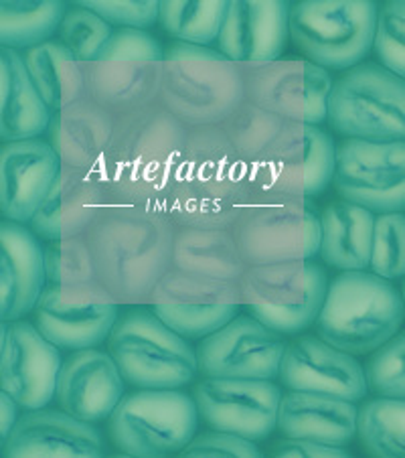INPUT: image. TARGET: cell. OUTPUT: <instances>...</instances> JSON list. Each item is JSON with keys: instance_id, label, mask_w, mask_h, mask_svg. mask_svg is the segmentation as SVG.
<instances>
[{"instance_id": "obj_1", "label": "cell", "mask_w": 405, "mask_h": 458, "mask_svg": "<svg viewBox=\"0 0 405 458\" xmlns=\"http://www.w3.org/2000/svg\"><path fill=\"white\" fill-rule=\"evenodd\" d=\"M173 227L160 216L118 209L97 219L88 235L96 278L122 302L155 294L174 259Z\"/></svg>"}, {"instance_id": "obj_2", "label": "cell", "mask_w": 405, "mask_h": 458, "mask_svg": "<svg viewBox=\"0 0 405 458\" xmlns=\"http://www.w3.org/2000/svg\"><path fill=\"white\" fill-rule=\"evenodd\" d=\"M168 193L171 208L190 229L233 224L246 195V171L233 140L213 130L187 136Z\"/></svg>"}, {"instance_id": "obj_3", "label": "cell", "mask_w": 405, "mask_h": 458, "mask_svg": "<svg viewBox=\"0 0 405 458\" xmlns=\"http://www.w3.org/2000/svg\"><path fill=\"white\" fill-rule=\"evenodd\" d=\"M405 302L392 282L369 272H342L328 286L318 337L349 355L375 353L397 337Z\"/></svg>"}, {"instance_id": "obj_4", "label": "cell", "mask_w": 405, "mask_h": 458, "mask_svg": "<svg viewBox=\"0 0 405 458\" xmlns=\"http://www.w3.org/2000/svg\"><path fill=\"white\" fill-rule=\"evenodd\" d=\"M163 98L174 118L211 126L240 108L243 81L235 61L221 51L177 43L165 55Z\"/></svg>"}, {"instance_id": "obj_5", "label": "cell", "mask_w": 405, "mask_h": 458, "mask_svg": "<svg viewBox=\"0 0 405 458\" xmlns=\"http://www.w3.org/2000/svg\"><path fill=\"white\" fill-rule=\"evenodd\" d=\"M377 21L371 0H304L290 9V39L310 64L349 72L375 49Z\"/></svg>"}, {"instance_id": "obj_6", "label": "cell", "mask_w": 405, "mask_h": 458, "mask_svg": "<svg viewBox=\"0 0 405 458\" xmlns=\"http://www.w3.org/2000/svg\"><path fill=\"white\" fill-rule=\"evenodd\" d=\"M108 353L136 389H181L198 373L197 349L147 309H132L118 318Z\"/></svg>"}, {"instance_id": "obj_7", "label": "cell", "mask_w": 405, "mask_h": 458, "mask_svg": "<svg viewBox=\"0 0 405 458\" xmlns=\"http://www.w3.org/2000/svg\"><path fill=\"white\" fill-rule=\"evenodd\" d=\"M328 124L345 140L405 142V80L361 64L334 81Z\"/></svg>"}, {"instance_id": "obj_8", "label": "cell", "mask_w": 405, "mask_h": 458, "mask_svg": "<svg viewBox=\"0 0 405 458\" xmlns=\"http://www.w3.org/2000/svg\"><path fill=\"white\" fill-rule=\"evenodd\" d=\"M198 410L181 389H139L124 395L108 420V434L122 454L179 456L195 440Z\"/></svg>"}, {"instance_id": "obj_9", "label": "cell", "mask_w": 405, "mask_h": 458, "mask_svg": "<svg viewBox=\"0 0 405 458\" xmlns=\"http://www.w3.org/2000/svg\"><path fill=\"white\" fill-rule=\"evenodd\" d=\"M334 189L371 213H405V142L342 140L336 147Z\"/></svg>"}, {"instance_id": "obj_10", "label": "cell", "mask_w": 405, "mask_h": 458, "mask_svg": "<svg viewBox=\"0 0 405 458\" xmlns=\"http://www.w3.org/2000/svg\"><path fill=\"white\" fill-rule=\"evenodd\" d=\"M185 142L181 122L165 114L130 120L110 152L114 181L140 195L168 191Z\"/></svg>"}, {"instance_id": "obj_11", "label": "cell", "mask_w": 405, "mask_h": 458, "mask_svg": "<svg viewBox=\"0 0 405 458\" xmlns=\"http://www.w3.org/2000/svg\"><path fill=\"white\" fill-rule=\"evenodd\" d=\"M282 398L276 384L259 379H203L193 389L198 418L213 432L251 442L278 428Z\"/></svg>"}, {"instance_id": "obj_12", "label": "cell", "mask_w": 405, "mask_h": 458, "mask_svg": "<svg viewBox=\"0 0 405 458\" xmlns=\"http://www.w3.org/2000/svg\"><path fill=\"white\" fill-rule=\"evenodd\" d=\"M195 349L205 379L272 381L280 377L288 343L257 318L238 317Z\"/></svg>"}, {"instance_id": "obj_13", "label": "cell", "mask_w": 405, "mask_h": 458, "mask_svg": "<svg viewBox=\"0 0 405 458\" xmlns=\"http://www.w3.org/2000/svg\"><path fill=\"white\" fill-rule=\"evenodd\" d=\"M61 355L27 320L0 329V386L22 410H45L55 398Z\"/></svg>"}, {"instance_id": "obj_14", "label": "cell", "mask_w": 405, "mask_h": 458, "mask_svg": "<svg viewBox=\"0 0 405 458\" xmlns=\"http://www.w3.org/2000/svg\"><path fill=\"white\" fill-rule=\"evenodd\" d=\"M280 381L290 392L328 395L353 403L369 394L363 365L353 355L342 353L312 335L290 343L282 361Z\"/></svg>"}, {"instance_id": "obj_15", "label": "cell", "mask_w": 405, "mask_h": 458, "mask_svg": "<svg viewBox=\"0 0 405 458\" xmlns=\"http://www.w3.org/2000/svg\"><path fill=\"white\" fill-rule=\"evenodd\" d=\"M57 150L41 139L9 142L0 150V211L14 224H30L61 177Z\"/></svg>"}, {"instance_id": "obj_16", "label": "cell", "mask_w": 405, "mask_h": 458, "mask_svg": "<svg viewBox=\"0 0 405 458\" xmlns=\"http://www.w3.org/2000/svg\"><path fill=\"white\" fill-rule=\"evenodd\" d=\"M55 400L61 411L80 422H102L124 400V377L110 353L75 351L61 365Z\"/></svg>"}, {"instance_id": "obj_17", "label": "cell", "mask_w": 405, "mask_h": 458, "mask_svg": "<svg viewBox=\"0 0 405 458\" xmlns=\"http://www.w3.org/2000/svg\"><path fill=\"white\" fill-rule=\"evenodd\" d=\"M3 446V458H105L94 424L47 408L22 414Z\"/></svg>"}, {"instance_id": "obj_18", "label": "cell", "mask_w": 405, "mask_h": 458, "mask_svg": "<svg viewBox=\"0 0 405 458\" xmlns=\"http://www.w3.org/2000/svg\"><path fill=\"white\" fill-rule=\"evenodd\" d=\"M45 250L25 225L4 219L0 225V317L14 323L35 312L45 293Z\"/></svg>"}, {"instance_id": "obj_19", "label": "cell", "mask_w": 405, "mask_h": 458, "mask_svg": "<svg viewBox=\"0 0 405 458\" xmlns=\"http://www.w3.org/2000/svg\"><path fill=\"white\" fill-rule=\"evenodd\" d=\"M290 6L280 0H233L217 39L232 61H274L286 49Z\"/></svg>"}, {"instance_id": "obj_20", "label": "cell", "mask_w": 405, "mask_h": 458, "mask_svg": "<svg viewBox=\"0 0 405 458\" xmlns=\"http://www.w3.org/2000/svg\"><path fill=\"white\" fill-rule=\"evenodd\" d=\"M120 318L118 304H67L61 288L47 284L35 309V327L57 349L88 351L110 339Z\"/></svg>"}, {"instance_id": "obj_21", "label": "cell", "mask_w": 405, "mask_h": 458, "mask_svg": "<svg viewBox=\"0 0 405 458\" xmlns=\"http://www.w3.org/2000/svg\"><path fill=\"white\" fill-rule=\"evenodd\" d=\"M278 428L288 440L341 448L359 434V408L328 395L290 392L280 403Z\"/></svg>"}, {"instance_id": "obj_22", "label": "cell", "mask_w": 405, "mask_h": 458, "mask_svg": "<svg viewBox=\"0 0 405 458\" xmlns=\"http://www.w3.org/2000/svg\"><path fill=\"white\" fill-rule=\"evenodd\" d=\"M51 124V110L27 70L25 55L0 53V139L6 144L33 140Z\"/></svg>"}, {"instance_id": "obj_23", "label": "cell", "mask_w": 405, "mask_h": 458, "mask_svg": "<svg viewBox=\"0 0 405 458\" xmlns=\"http://www.w3.org/2000/svg\"><path fill=\"white\" fill-rule=\"evenodd\" d=\"M240 235L241 251L257 264L276 266L304 258V203L302 211L288 203L259 205Z\"/></svg>"}, {"instance_id": "obj_24", "label": "cell", "mask_w": 405, "mask_h": 458, "mask_svg": "<svg viewBox=\"0 0 405 458\" xmlns=\"http://www.w3.org/2000/svg\"><path fill=\"white\" fill-rule=\"evenodd\" d=\"M320 217H323L320 256L325 264L342 272H365V268H371L377 217L349 201L328 205Z\"/></svg>"}, {"instance_id": "obj_25", "label": "cell", "mask_w": 405, "mask_h": 458, "mask_svg": "<svg viewBox=\"0 0 405 458\" xmlns=\"http://www.w3.org/2000/svg\"><path fill=\"white\" fill-rule=\"evenodd\" d=\"M174 262L190 276L229 282L243 274L235 240L221 229H185L174 243Z\"/></svg>"}, {"instance_id": "obj_26", "label": "cell", "mask_w": 405, "mask_h": 458, "mask_svg": "<svg viewBox=\"0 0 405 458\" xmlns=\"http://www.w3.org/2000/svg\"><path fill=\"white\" fill-rule=\"evenodd\" d=\"M65 4L59 0H3L0 4V43L4 49H33L47 43L61 29Z\"/></svg>"}, {"instance_id": "obj_27", "label": "cell", "mask_w": 405, "mask_h": 458, "mask_svg": "<svg viewBox=\"0 0 405 458\" xmlns=\"http://www.w3.org/2000/svg\"><path fill=\"white\" fill-rule=\"evenodd\" d=\"M227 9L224 0H163L158 21L177 41L207 47L217 43Z\"/></svg>"}, {"instance_id": "obj_28", "label": "cell", "mask_w": 405, "mask_h": 458, "mask_svg": "<svg viewBox=\"0 0 405 458\" xmlns=\"http://www.w3.org/2000/svg\"><path fill=\"white\" fill-rule=\"evenodd\" d=\"M359 438L373 458H405V400L367 402L359 410Z\"/></svg>"}, {"instance_id": "obj_29", "label": "cell", "mask_w": 405, "mask_h": 458, "mask_svg": "<svg viewBox=\"0 0 405 458\" xmlns=\"http://www.w3.org/2000/svg\"><path fill=\"white\" fill-rule=\"evenodd\" d=\"M307 299L298 307H264V304H248L249 317L257 318L259 323L266 325L267 329L284 335H298L307 331L310 325L318 323L320 312H323L326 294H328V282L326 270L323 266L307 262Z\"/></svg>"}, {"instance_id": "obj_30", "label": "cell", "mask_w": 405, "mask_h": 458, "mask_svg": "<svg viewBox=\"0 0 405 458\" xmlns=\"http://www.w3.org/2000/svg\"><path fill=\"white\" fill-rule=\"evenodd\" d=\"M136 64L140 61H126V70L122 73L114 61H108L105 67H97L94 72V96L96 100L105 106H134L144 104L156 94V86L165 80V72L152 67V61L147 67L139 70Z\"/></svg>"}, {"instance_id": "obj_31", "label": "cell", "mask_w": 405, "mask_h": 458, "mask_svg": "<svg viewBox=\"0 0 405 458\" xmlns=\"http://www.w3.org/2000/svg\"><path fill=\"white\" fill-rule=\"evenodd\" d=\"M152 312L182 339L203 341L238 318V304H155Z\"/></svg>"}, {"instance_id": "obj_32", "label": "cell", "mask_w": 405, "mask_h": 458, "mask_svg": "<svg viewBox=\"0 0 405 458\" xmlns=\"http://www.w3.org/2000/svg\"><path fill=\"white\" fill-rule=\"evenodd\" d=\"M73 59H75L73 53L61 41H47L27 51L25 55L27 70L51 112H59L63 108L65 89H63V75H61V67H63L67 61H73Z\"/></svg>"}, {"instance_id": "obj_33", "label": "cell", "mask_w": 405, "mask_h": 458, "mask_svg": "<svg viewBox=\"0 0 405 458\" xmlns=\"http://www.w3.org/2000/svg\"><path fill=\"white\" fill-rule=\"evenodd\" d=\"M112 33V25L78 3L67 9L59 29V39L73 53L75 59L96 61L105 43L110 41Z\"/></svg>"}, {"instance_id": "obj_34", "label": "cell", "mask_w": 405, "mask_h": 458, "mask_svg": "<svg viewBox=\"0 0 405 458\" xmlns=\"http://www.w3.org/2000/svg\"><path fill=\"white\" fill-rule=\"evenodd\" d=\"M371 270L385 280L405 278V213L377 216Z\"/></svg>"}, {"instance_id": "obj_35", "label": "cell", "mask_w": 405, "mask_h": 458, "mask_svg": "<svg viewBox=\"0 0 405 458\" xmlns=\"http://www.w3.org/2000/svg\"><path fill=\"white\" fill-rule=\"evenodd\" d=\"M365 371L369 389L379 398L405 400V333L375 351Z\"/></svg>"}, {"instance_id": "obj_36", "label": "cell", "mask_w": 405, "mask_h": 458, "mask_svg": "<svg viewBox=\"0 0 405 458\" xmlns=\"http://www.w3.org/2000/svg\"><path fill=\"white\" fill-rule=\"evenodd\" d=\"M304 195H323L334 181L336 147L323 128L304 124Z\"/></svg>"}, {"instance_id": "obj_37", "label": "cell", "mask_w": 405, "mask_h": 458, "mask_svg": "<svg viewBox=\"0 0 405 458\" xmlns=\"http://www.w3.org/2000/svg\"><path fill=\"white\" fill-rule=\"evenodd\" d=\"M375 53L381 65L405 80V0H392L379 9Z\"/></svg>"}, {"instance_id": "obj_38", "label": "cell", "mask_w": 405, "mask_h": 458, "mask_svg": "<svg viewBox=\"0 0 405 458\" xmlns=\"http://www.w3.org/2000/svg\"><path fill=\"white\" fill-rule=\"evenodd\" d=\"M80 4L118 29L144 30L160 19V3L156 0H83Z\"/></svg>"}, {"instance_id": "obj_39", "label": "cell", "mask_w": 405, "mask_h": 458, "mask_svg": "<svg viewBox=\"0 0 405 458\" xmlns=\"http://www.w3.org/2000/svg\"><path fill=\"white\" fill-rule=\"evenodd\" d=\"M163 51L155 37L140 29H114L110 41L99 53L96 61H165Z\"/></svg>"}, {"instance_id": "obj_40", "label": "cell", "mask_w": 405, "mask_h": 458, "mask_svg": "<svg viewBox=\"0 0 405 458\" xmlns=\"http://www.w3.org/2000/svg\"><path fill=\"white\" fill-rule=\"evenodd\" d=\"M217 293L229 294L227 282L209 280V278H198L190 276L187 272H168L165 280L160 282L156 293L158 296L171 294L166 302L156 304H213L209 302Z\"/></svg>"}, {"instance_id": "obj_41", "label": "cell", "mask_w": 405, "mask_h": 458, "mask_svg": "<svg viewBox=\"0 0 405 458\" xmlns=\"http://www.w3.org/2000/svg\"><path fill=\"white\" fill-rule=\"evenodd\" d=\"M174 458H266L254 442L232 437V434L207 432L195 440Z\"/></svg>"}, {"instance_id": "obj_42", "label": "cell", "mask_w": 405, "mask_h": 458, "mask_svg": "<svg viewBox=\"0 0 405 458\" xmlns=\"http://www.w3.org/2000/svg\"><path fill=\"white\" fill-rule=\"evenodd\" d=\"M304 75V124L318 126L328 120V102L333 94V78L325 67H318L310 61L302 64Z\"/></svg>"}, {"instance_id": "obj_43", "label": "cell", "mask_w": 405, "mask_h": 458, "mask_svg": "<svg viewBox=\"0 0 405 458\" xmlns=\"http://www.w3.org/2000/svg\"><path fill=\"white\" fill-rule=\"evenodd\" d=\"M89 112H73L70 114V118L61 120L63 122V134L61 139L67 140V148H70L72 157H73V148L75 150H83L88 155H97V150L108 144L110 134L104 132V130H97V122H104L108 118H96V114H91V118L88 120Z\"/></svg>"}, {"instance_id": "obj_44", "label": "cell", "mask_w": 405, "mask_h": 458, "mask_svg": "<svg viewBox=\"0 0 405 458\" xmlns=\"http://www.w3.org/2000/svg\"><path fill=\"white\" fill-rule=\"evenodd\" d=\"M30 232L45 242H61L65 238L63 225H61V177L53 185L51 193L43 205L37 209L35 217L30 219Z\"/></svg>"}, {"instance_id": "obj_45", "label": "cell", "mask_w": 405, "mask_h": 458, "mask_svg": "<svg viewBox=\"0 0 405 458\" xmlns=\"http://www.w3.org/2000/svg\"><path fill=\"white\" fill-rule=\"evenodd\" d=\"M270 458H353L347 450L336 446L315 445V442L286 440L274 448Z\"/></svg>"}, {"instance_id": "obj_46", "label": "cell", "mask_w": 405, "mask_h": 458, "mask_svg": "<svg viewBox=\"0 0 405 458\" xmlns=\"http://www.w3.org/2000/svg\"><path fill=\"white\" fill-rule=\"evenodd\" d=\"M323 246V217H318L310 199L304 201V259L320 254Z\"/></svg>"}, {"instance_id": "obj_47", "label": "cell", "mask_w": 405, "mask_h": 458, "mask_svg": "<svg viewBox=\"0 0 405 458\" xmlns=\"http://www.w3.org/2000/svg\"><path fill=\"white\" fill-rule=\"evenodd\" d=\"M19 403L14 402L9 394H0V410H3V424H0V437H3V442L11 437V432L14 430V426L19 422Z\"/></svg>"}, {"instance_id": "obj_48", "label": "cell", "mask_w": 405, "mask_h": 458, "mask_svg": "<svg viewBox=\"0 0 405 458\" xmlns=\"http://www.w3.org/2000/svg\"><path fill=\"white\" fill-rule=\"evenodd\" d=\"M108 458H136V456H128V454H114V456H108Z\"/></svg>"}, {"instance_id": "obj_49", "label": "cell", "mask_w": 405, "mask_h": 458, "mask_svg": "<svg viewBox=\"0 0 405 458\" xmlns=\"http://www.w3.org/2000/svg\"><path fill=\"white\" fill-rule=\"evenodd\" d=\"M401 296H403V302H405V278H403V284H401Z\"/></svg>"}]
</instances>
